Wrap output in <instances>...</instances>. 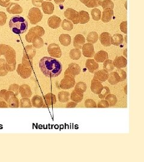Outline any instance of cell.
Listing matches in <instances>:
<instances>
[{
    "label": "cell",
    "instance_id": "25",
    "mask_svg": "<svg viewBox=\"0 0 144 162\" xmlns=\"http://www.w3.org/2000/svg\"><path fill=\"white\" fill-rule=\"evenodd\" d=\"M114 16V10L112 9H105L102 13V21L104 23L110 22Z\"/></svg>",
    "mask_w": 144,
    "mask_h": 162
},
{
    "label": "cell",
    "instance_id": "7",
    "mask_svg": "<svg viewBox=\"0 0 144 162\" xmlns=\"http://www.w3.org/2000/svg\"><path fill=\"white\" fill-rule=\"evenodd\" d=\"M64 15L67 19H68L70 21H72L71 22L73 24H79L78 12L75 10L71 8H68L64 12Z\"/></svg>",
    "mask_w": 144,
    "mask_h": 162
},
{
    "label": "cell",
    "instance_id": "5",
    "mask_svg": "<svg viewBox=\"0 0 144 162\" xmlns=\"http://www.w3.org/2000/svg\"><path fill=\"white\" fill-rule=\"evenodd\" d=\"M76 84L75 77L70 75H64V78L61 80L59 87L62 90H69L75 87Z\"/></svg>",
    "mask_w": 144,
    "mask_h": 162
},
{
    "label": "cell",
    "instance_id": "22",
    "mask_svg": "<svg viewBox=\"0 0 144 162\" xmlns=\"http://www.w3.org/2000/svg\"><path fill=\"white\" fill-rule=\"evenodd\" d=\"M103 87V86L100 81L94 79L92 80L91 84V90L93 93L96 94H99L101 91Z\"/></svg>",
    "mask_w": 144,
    "mask_h": 162
},
{
    "label": "cell",
    "instance_id": "39",
    "mask_svg": "<svg viewBox=\"0 0 144 162\" xmlns=\"http://www.w3.org/2000/svg\"><path fill=\"white\" fill-rule=\"evenodd\" d=\"M33 46L34 48H41L44 45V42H43V40L42 39L41 37H35L33 41Z\"/></svg>",
    "mask_w": 144,
    "mask_h": 162
},
{
    "label": "cell",
    "instance_id": "63",
    "mask_svg": "<svg viewBox=\"0 0 144 162\" xmlns=\"http://www.w3.org/2000/svg\"><path fill=\"white\" fill-rule=\"evenodd\" d=\"M15 1H20V0H15Z\"/></svg>",
    "mask_w": 144,
    "mask_h": 162
},
{
    "label": "cell",
    "instance_id": "54",
    "mask_svg": "<svg viewBox=\"0 0 144 162\" xmlns=\"http://www.w3.org/2000/svg\"><path fill=\"white\" fill-rule=\"evenodd\" d=\"M120 30L124 34L127 33V21H123L121 23Z\"/></svg>",
    "mask_w": 144,
    "mask_h": 162
},
{
    "label": "cell",
    "instance_id": "59",
    "mask_svg": "<svg viewBox=\"0 0 144 162\" xmlns=\"http://www.w3.org/2000/svg\"><path fill=\"white\" fill-rule=\"evenodd\" d=\"M0 108H9V106L7 103H6L5 101H0Z\"/></svg>",
    "mask_w": 144,
    "mask_h": 162
},
{
    "label": "cell",
    "instance_id": "45",
    "mask_svg": "<svg viewBox=\"0 0 144 162\" xmlns=\"http://www.w3.org/2000/svg\"><path fill=\"white\" fill-rule=\"evenodd\" d=\"M20 107L21 108H31L32 104L31 100L28 97H22L20 100Z\"/></svg>",
    "mask_w": 144,
    "mask_h": 162
},
{
    "label": "cell",
    "instance_id": "60",
    "mask_svg": "<svg viewBox=\"0 0 144 162\" xmlns=\"http://www.w3.org/2000/svg\"><path fill=\"white\" fill-rule=\"evenodd\" d=\"M65 1V0H54V2L57 4H61Z\"/></svg>",
    "mask_w": 144,
    "mask_h": 162
},
{
    "label": "cell",
    "instance_id": "8",
    "mask_svg": "<svg viewBox=\"0 0 144 162\" xmlns=\"http://www.w3.org/2000/svg\"><path fill=\"white\" fill-rule=\"evenodd\" d=\"M49 54L54 58H60L62 55V52L60 47L56 43H50L48 48Z\"/></svg>",
    "mask_w": 144,
    "mask_h": 162
},
{
    "label": "cell",
    "instance_id": "42",
    "mask_svg": "<svg viewBox=\"0 0 144 162\" xmlns=\"http://www.w3.org/2000/svg\"><path fill=\"white\" fill-rule=\"evenodd\" d=\"M5 64L6 60L4 59H0V76H5L8 73Z\"/></svg>",
    "mask_w": 144,
    "mask_h": 162
},
{
    "label": "cell",
    "instance_id": "31",
    "mask_svg": "<svg viewBox=\"0 0 144 162\" xmlns=\"http://www.w3.org/2000/svg\"><path fill=\"white\" fill-rule=\"evenodd\" d=\"M60 43L64 46H68L71 42V39L70 35L67 34H62L59 37Z\"/></svg>",
    "mask_w": 144,
    "mask_h": 162
},
{
    "label": "cell",
    "instance_id": "46",
    "mask_svg": "<svg viewBox=\"0 0 144 162\" xmlns=\"http://www.w3.org/2000/svg\"><path fill=\"white\" fill-rule=\"evenodd\" d=\"M33 62V59H30L27 56H23L22 59V64L24 66L32 68Z\"/></svg>",
    "mask_w": 144,
    "mask_h": 162
},
{
    "label": "cell",
    "instance_id": "40",
    "mask_svg": "<svg viewBox=\"0 0 144 162\" xmlns=\"http://www.w3.org/2000/svg\"><path fill=\"white\" fill-rule=\"evenodd\" d=\"M103 68L108 72H111L114 69L113 61L111 59H106L103 62Z\"/></svg>",
    "mask_w": 144,
    "mask_h": 162
},
{
    "label": "cell",
    "instance_id": "18",
    "mask_svg": "<svg viewBox=\"0 0 144 162\" xmlns=\"http://www.w3.org/2000/svg\"><path fill=\"white\" fill-rule=\"evenodd\" d=\"M99 39H100V43L104 46L108 47L111 45V36L109 33L108 32L102 33L99 37Z\"/></svg>",
    "mask_w": 144,
    "mask_h": 162
},
{
    "label": "cell",
    "instance_id": "3",
    "mask_svg": "<svg viewBox=\"0 0 144 162\" xmlns=\"http://www.w3.org/2000/svg\"><path fill=\"white\" fill-rule=\"evenodd\" d=\"M45 31L43 27L40 26H36L30 29L28 33L25 36L27 42L32 43L33 40L36 37H42L44 36Z\"/></svg>",
    "mask_w": 144,
    "mask_h": 162
},
{
    "label": "cell",
    "instance_id": "38",
    "mask_svg": "<svg viewBox=\"0 0 144 162\" xmlns=\"http://www.w3.org/2000/svg\"><path fill=\"white\" fill-rule=\"evenodd\" d=\"M102 0H88L85 5L88 8H95L101 6Z\"/></svg>",
    "mask_w": 144,
    "mask_h": 162
},
{
    "label": "cell",
    "instance_id": "58",
    "mask_svg": "<svg viewBox=\"0 0 144 162\" xmlns=\"http://www.w3.org/2000/svg\"><path fill=\"white\" fill-rule=\"evenodd\" d=\"M6 91V90H3L0 91V101H4Z\"/></svg>",
    "mask_w": 144,
    "mask_h": 162
},
{
    "label": "cell",
    "instance_id": "51",
    "mask_svg": "<svg viewBox=\"0 0 144 162\" xmlns=\"http://www.w3.org/2000/svg\"><path fill=\"white\" fill-rule=\"evenodd\" d=\"M116 71L118 73V74L120 76V82H122V81H124L125 80V79L127 77V74H126V72L124 70L120 68V69L117 70Z\"/></svg>",
    "mask_w": 144,
    "mask_h": 162
},
{
    "label": "cell",
    "instance_id": "34",
    "mask_svg": "<svg viewBox=\"0 0 144 162\" xmlns=\"http://www.w3.org/2000/svg\"><path fill=\"white\" fill-rule=\"evenodd\" d=\"M58 98L61 103H65L70 100V93L67 91H60L58 94Z\"/></svg>",
    "mask_w": 144,
    "mask_h": 162
},
{
    "label": "cell",
    "instance_id": "41",
    "mask_svg": "<svg viewBox=\"0 0 144 162\" xmlns=\"http://www.w3.org/2000/svg\"><path fill=\"white\" fill-rule=\"evenodd\" d=\"M87 88V84L84 82H79L75 85V90L81 93H84L86 91Z\"/></svg>",
    "mask_w": 144,
    "mask_h": 162
},
{
    "label": "cell",
    "instance_id": "47",
    "mask_svg": "<svg viewBox=\"0 0 144 162\" xmlns=\"http://www.w3.org/2000/svg\"><path fill=\"white\" fill-rule=\"evenodd\" d=\"M110 90L108 87H103L101 91L100 92V93L98 94L99 95V97L101 99H104L108 94H109L110 93Z\"/></svg>",
    "mask_w": 144,
    "mask_h": 162
},
{
    "label": "cell",
    "instance_id": "26",
    "mask_svg": "<svg viewBox=\"0 0 144 162\" xmlns=\"http://www.w3.org/2000/svg\"><path fill=\"white\" fill-rule=\"evenodd\" d=\"M90 19L88 13L84 10H81L78 12V20L79 24H85L89 22Z\"/></svg>",
    "mask_w": 144,
    "mask_h": 162
},
{
    "label": "cell",
    "instance_id": "16",
    "mask_svg": "<svg viewBox=\"0 0 144 162\" xmlns=\"http://www.w3.org/2000/svg\"><path fill=\"white\" fill-rule=\"evenodd\" d=\"M48 26L52 29H56L59 27L61 24V19L60 18L53 15L50 16L48 20Z\"/></svg>",
    "mask_w": 144,
    "mask_h": 162
},
{
    "label": "cell",
    "instance_id": "9",
    "mask_svg": "<svg viewBox=\"0 0 144 162\" xmlns=\"http://www.w3.org/2000/svg\"><path fill=\"white\" fill-rule=\"evenodd\" d=\"M81 71V68L80 66L75 62H72L69 64L67 69L64 72V75L70 74L73 76H75L78 75Z\"/></svg>",
    "mask_w": 144,
    "mask_h": 162
},
{
    "label": "cell",
    "instance_id": "56",
    "mask_svg": "<svg viewBox=\"0 0 144 162\" xmlns=\"http://www.w3.org/2000/svg\"><path fill=\"white\" fill-rule=\"evenodd\" d=\"M43 2V0H32L33 4L36 7H40L42 3Z\"/></svg>",
    "mask_w": 144,
    "mask_h": 162
},
{
    "label": "cell",
    "instance_id": "43",
    "mask_svg": "<svg viewBox=\"0 0 144 162\" xmlns=\"http://www.w3.org/2000/svg\"><path fill=\"white\" fill-rule=\"evenodd\" d=\"M91 14L93 18V19L95 21H99V20L101 19V11L97 9L94 8L91 11Z\"/></svg>",
    "mask_w": 144,
    "mask_h": 162
},
{
    "label": "cell",
    "instance_id": "49",
    "mask_svg": "<svg viewBox=\"0 0 144 162\" xmlns=\"http://www.w3.org/2000/svg\"><path fill=\"white\" fill-rule=\"evenodd\" d=\"M9 90L12 91L13 93H15V94L17 96L19 94V85L16 84H12L9 86Z\"/></svg>",
    "mask_w": 144,
    "mask_h": 162
},
{
    "label": "cell",
    "instance_id": "10",
    "mask_svg": "<svg viewBox=\"0 0 144 162\" xmlns=\"http://www.w3.org/2000/svg\"><path fill=\"white\" fill-rule=\"evenodd\" d=\"M17 73L22 79H27L31 75L32 68L19 64L17 68Z\"/></svg>",
    "mask_w": 144,
    "mask_h": 162
},
{
    "label": "cell",
    "instance_id": "6",
    "mask_svg": "<svg viewBox=\"0 0 144 162\" xmlns=\"http://www.w3.org/2000/svg\"><path fill=\"white\" fill-rule=\"evenodd\" d=\"M5 102H7L9 107L12 108H17L19 106V101L16 96L11 91H7L6 93Z\"/></svg>",
    "mask_w": 144,
    "mask_h": 162
},
{
    "label": "cell",
    "instance_id": "12",
    "mask_svg": "<svg viewBox=\"0 0 144 162\" xmlns=\"http://www.w3.org/2000/svg\"><path fill=\"white\" fill-rule=\"evenodd\" d=\"M43 108H48L55 104L56 102V96L52 93H48L44 96Z\"/></svg>",
    "mask_w": 144,
    "mask_h": 162
},
{
    "label": "cell",
    "instance_id": "14",
    "mask_svg": "<svg viewBox=\"0 0 144 162\" xmlns=\"http://www.w3.org/2000/svg\"><path fill=\"white\" fill-rule=\"evenodd\" d=\"M7 12L10 14H21L23 12L21 6L18 3H10L8 7H7Z\"/></svg>",
    "mask_w": 144,
    "mask_h": 162
},
{
    "label": "cell",
    "instance_id": "21",
    "mask_svg": "<svg viewBox=\"0 0 144 162\" xmlns=\"http://www.w3.org/2000/svg\"><path fill=\"white\" fill-rule=\"evenodd\" d=\"M85 67L90 73H93L98 70L99 64L94 59H88L85 62Z\"/></svg>",
    "mask_w": 144,
    "mask_h": 162
},
{
    "label": "cell",
    "instance_id": "13",
    "mask_svg": "<svg viewBox=\"0 0 144 162\" xmlns=\"http://www.w3.org/2000/svg\"><path fill=\"white\" fill-rule=\"evenodd\" d=\"M108 76H109L108 71H107L105 69H103V70H100L97 71V72H96L94 75L93 79H96L100 81L101 83H102V82H105L106 80H108Z\"/></svg>",
    "mask_w": 144,
    "mask_h": 162
},
{
    "label": "cell",
    "instance_id": "15",
    "mask_svg": "<svg viewBox=\"0 0 144 162\" xmlns=\"http://www.w3.org/2000/svg\"><path fill=\"white\" fill-rule=\"evenodd\" d=\"M4 57H5L6 62H16V52L15 49L11 46H9L7 50L6 51L4 54Z\"/></svg>",
    "mask_w": 144,
    "mask_h": 162
},
{
    "label": "cell",
    "instance_id": "33",
    "mask_svg": "<svg viewBox=\"0 0 144 162\" xmlns=\"http://www.w3.org/2000/svg\"><path fill=\"white\" fill-rule=\"evenodd\" d=\"M70 57L73 60H78L81 57V52L80 49L75 48L71 49L69 53Z\"/></svg>",
    "mask_w": 144,
    "mask_h": 162
},
{
    "label": "cell",
    "instance_id": "50",
    "mask_svg": "<svg viewBox=\"0 0 144 162\" xmlns=\"http://www.w3.org/2000/svg\"><path fill=\"white\" fill-rule=\"evenodd\" d=\"M7 15L4 12H0V27L4 26L7 21Z\"/></svg>",
    "mask_w": 144,
    "mask_h": 162
},
{
    "label": "cell",
    "instance_id": "29",
    "mask_svg": "<svg viewBox=\"0 0 144 162\" xmlns=\"http://www.w3.org/2000/svg\"><path fill=\"white\" fill-rule=\"evenodd\" d=\"M124 42V38L122 35L120 34H115L111 36V45H113L116 46L121 45Z\"/></svg>",
    "mask_w": 144,
    "mask_h": 162
},
{
    "label": "cell",
    "instance_id": "36",
    "mask_svg": "<svg viewBox=\"0 0 144 162\" xmlns=\"http://www.w3.org/2000/svg\"><path fill=\"white\" fill-rule=\"evenodd\" d=\"M98 39H99L98 34L94 31L90 33L87 37V42L90 43H91V44L96 43L97 42Z\"/></svg>",
    "mask_w": 144,
    "mask_h": 162
},
{
    "label": "cell",
    "instance_id": "44",
    "mask_svg": "<svg viewBox=\"0 0 144 162\" xmlns=\"http://www.w3.org/2000/svg\"><path fill=\"white\" fill-rule=\"evenodd\" d=\"M101 6L103 10L105 9H112L114 7V4L111 0H102Z\"/></svg>",
    "mask_w": 144,
    "mask_h": 162
},
{
    "label": "cell",
    "instance_id": "19",
    "mask_svg": "<svg viewBox=\"0 0 144 162\" xmlns=\"http://www.w3.org/2000/svg\"><path fill=\"white\" fill-rule=\"evenodd\" d=\"M22 97L30 98L32 96V91L30 87L27 84H23L19 86V90Z\"/></svg>",
    "mask_w": 144,
    "mask_h": 162
},
{
    "label": "cell",
    "instance_id": "17",
    "mask_svg": "<svg viewBox=\"0 0 144 162\" xmlns=\"http://www.w3.org/2000/svg\"><path fill=\"white\" fill-rule=\"evenodd\" d=\"M114 67H116L118 69L124 68L126 67L127 64V59L122 56H117L114 61H113Z\"/></svg>",
    "mask_w": 144,
    "mask_h": 162
},
{
    "label": "cell",
    "instance_id": "4",
    "mask_svg": "<svg viewBox=\"0 0 144 162\" xmlns=\"http://www.w3.org/2000/svg\"><path fill=\"white\" fill-rule=\"evenodd\" d=\"M28 18L32 25L36 24L42 21L43 14L39 8L33 7L29 10Z\"/></svg>",
    "mask_w": 144,
    "mask_h": 162
},
{
    "label": "cell",
    "instance_id": "11",
    "mask_svg": "<svg viewBox=\"0 0 144 162\" xmlns=\"http://www.w3.org/2000/svg\"><path fill=\"white\" fill-rule=\"evenodd\" d=\"M82 54L84 56L87 58H91L94 55V46L91 43H85L82 48Z\"/></svg>",
    "mask_w": 144,
    "mask_h": 162
},
{
    "label": "cell",
    "instance_id": "2",
    "mask_svg": "<svg viewBox=\"0 0 144 162\" xmlns=\"http://www.w3.org/2000/svg\"><path fill=\"white\" fill-rule=\"evenodd\" d=\"M9 25L12 31L18 35L25 33L28 27L26 19L19 15L13 16L9 21Z\"/></svg>",
    "mask_w": 144,
    "mask_h": 162
},
{
    "label": "cell",
    "instance_id": "57",
    "mask_svg": "<svg viewBox=\"0 0 144 162\" xmlns=\"http://www.w3.org/2000/svg\"><path fill=\"white\" fill-rule=\"evenodd\" d=\"M78 103L75 102H70L66 105L65 107L67 108H76Z\"/></svg>",
    "mask_w": 144,
    "mask_h": 162
},
{
    "label": "cell",
    "instance_id": "32",
    "mask_svg": "<svg viewBox=\"0 0 144 162\" xmlns=\"http://www.w3.org/2000/svg\"><path fill=\"white\" fill-rule=\"evenodd\" d=\"M31 102H32V105L34 107L39 108H43L44 102H43V98L41 96H37V95L34 96L32 98Z\"/></svg>",
    "mask_w": 144,
    "mask_h": 162
},
{
    "label": "cell",
    "instance_id": "53",
    "mask_svg": "<svg viewBox=\"0 0 144 162\" xmlns=\"http://www.w3.org/2000/svg\"><path fill=\"white\" fill-rule=\"evenodd\" d=\"M97 107H98L99 108H109V105L108 102L106 100H103L100 101L98 103Z\"/></svg>",
    "mask_w": 144,
    "mask_h": 162
},
{
    "label": "cell",
    "instance_id": "37",
    "mask_svg": "<svg viewBox=\"0 0 144 162\" xmlns=\"http://www.w3.org/2000/svg\"><path fill=\"white\" fill-rule=\"evenodd\" d=\"M106 100L108 102L109 106H115L117 103V98L114 94H108L105 97Z\"/></svg>",
    "mask_w": 144,
    "mask_h": 162
},
{
    "label": "cell",
    "instance_id": "27",
    "mask_svg": "<svg viewBox=\"0 0 144 162\" xmlns=\"http://www.w3.org/2000/svg\"><path fill=\"white\" fill-rule=\"evenodd\" d=\"M108 59V54L105 51H100L94 55V60L97 62H103Z\"/></svg>",
    "mask_w": 144,
    "mask_h": 162
},
{
    "label": "cell",
    "instance_id": "52",
    "mask_svg": "<svg viewBox=\"0 0 144 162\" xmlns=\"http://www.w3.org/2000/svg\"><path fill=\"white\" fill-rule=\"evenodd\" d=\"M10 46L5 44H0V56L4 55L6 51Z\"/></svg>",
    "mask_w": 144,
    "mask_h": 162
},
{
    "label": "cell",
    "instance_id": "55",
    "mask_svg": "<svg viewBox=\"0 0 144 162\" xmlns=\"http://www.w3.org/2000/svg\"><path fill=\"white\" fill-rule=\"evenodd\" d=\"M10 3V0H0V6L3 7H7Z\"/></svg>",
    "mask_w": 144,
    "mask_h": 162
},
{
    "label": "cell",
    "instance_id": "30",
    "mask_svg": "<svg viewBox=\"0 0 144 162\" xmlns=\"http://www.w3.org/2000/svg\"><path fill=\"white\" fill-rule=\"evenodd\" d=\"M70 99L72 101H73L77 103H80L84 99V93H81L74 90L72 91L70 95Z\"/></svg>",
    "mask_w": 144,
    "mask_h": 162
},
{
    "label": "cell",
    "instance_id": "1",
    "mask_svg": "<svg viewBox=\"0 0 144 162\" xmlns=\"http://www.w3.org/2000/svg\"><path fill=\"white\" fill-rule=\"evenodd\" d=\"M39 67L43 74L50 77H57L62 70V65L60 61L54 58L48 56H45L40 59Z\"/></svg>",
    "mask_w": 144,
    "mask_h": 162
},
{
    "label": "cell",
    "instance_id": "24",
    "mask_svg": "<svg viewBox=\"0 0 144 162\" xmlns=\"http://www.w3.org/2000/svg\"><path fill=\"white\" fill-rule=\"evenodd\" d=\"M43 13L46 15H51L54 11V5L49 1H43L41 6Z\"/></svg>",
    "mask_w": 144,
    "mask_h": 162
},
{
    "label": "cell",
    "instance_id": "35",
    "mask_svg": "<svg viewBox=\"0 0 144 162\" xmlns=\"http://www.w3.org/2000/svg\"><path fill=\"white\" fill-rule=\"evenodd\" d=\"M61 27L64 30L70 31L73 28V24L68 19H64L61 22Z\"/></svg>",
    "mask_w": 144,
    "mask_h": 162
},
{
    "label": "cell",
    "instance_id": "28",
    "mask_svg": "<svg viewBox=\"0 0 144 162\" xmlns=\"http://www.w3.org/2000/svg\"><path fill=\"white\" fill-rule=\"evenodd\" d=\"M108 80L111 85H116L120 82V77L117 71H114L109 74Z\"/></svg>",
    "mask_w": 144,
    "mask_h": 162
},
{
    "label": "cell",
    "instance_id": "62",
    "mask_svg": "<svg viewBox=\"0 0 144 162\" xmlns=\"http://www.w3.org/2000/svg\"><path fill=\"white\" fill-rule=\"evenodd\" d=\"M46 1H52V0H46Z\"/></svg>",
    "mask_w": 144,
    "mask_h": 162
},
{
    "label": "cell",
    "instance_id": "23",
    "mask_svg": "<svg viewBox=\"0 0 144 162\" xmlns=\"http://www.w3.org/2000/svg\"><path fill=\"white\" fill-rule=\"evenodd\" d=\"M36 51L33 45H28L24 48L23 56H27L30 59H33L36 55Z\"/></svg>",
    "mask_w": 144,
    "mask_h": 162
},
{
    "label": "cell",
    "instance_id": "61",
    "mask_svg": "<svg viewBox=\"0 0 144 162\" xmlns=\"http://www.w3.org/2000/svg\"><path fill=\"white\" fill-rule=\"evenodd\" d=\"M79 1L82 3H83V4H85L88 1V0H79Z\"/></svg>",
    "mask_w": 144,
    "mask_h": 162
},
{
    "label": "cell",
    "instance_id": "48",
    "mask_svg": "<svg viewBox=\"0 0 144 162\" xmlns=\"http://www.w3.org/2000/svg\"><path fill=\"white\" fill-rule=\"evenodd\" d=\"M85 106L89 108H96L97 105L95 101L92 99H87L85 101Z\"/></svg>",
    "mask_w": 144,
    "mask_h": 162
},
{
    "label": "cell",
    "instance_id": "20",
    "mask_svg": "<svg viewBox=\"0 0 144 162\" xmlns=\"http://www.w3.org/2000/svg\"><path fill=\"white\" fill-rule=\"evenodd\" d=\"M85 43V39L82 34H77L73 40V46L75 48L81 49Z\"/></svg>",
    "mask_w": 144,
    "mask_h": 162
}]
</instances>
